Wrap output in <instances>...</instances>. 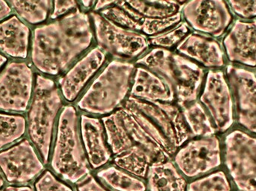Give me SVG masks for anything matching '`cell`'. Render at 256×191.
I'll list each match as a JSON object with an SVG mask.
<instances>
[{"label":"cell","mask_w":256,"mask_h":191,"mask_svg":"<svg viewBox=\"0 0 256 191\" xmlns=\"http://www.w3.org/2000/svg\"><path fill=\"white\" fill-rule=\"evenodd\" d=\"M90 15L80 8L34 30L32 59L45 74L58 76L92 44Z\"/></svg>","instance_id":"obj_1"},{"label":"cell","mask_w":256,"mask_h":191,"mask_svg":"<svg viewBox=\"0 0 256 191\" xmlns=\"http://www.w3.org/2000/svg\"><path fill=\"white\" fill-rule=\"evenodd\" d=\"M168 158L190 137L180 108L168 102H149L129 96L123 105Z\"/></svg>","instance_id":"obj_2"},{"label":"cell","mask_w":256,"mask_h":191,"mask_svg":"<svg viewBox=\"0 0 256 191\" xmlns=\"http://www.w3.org/2000/svg\"><path fill=\"white\" fill-rule=\"evenodd\" d=\"M166 84L180 108L196 102L204 72L198 64L166 49L156 48L136 61Z\"/></svg>","instance_id":"obj_3"},{"label":"cell","mask_w":256,"mask_h":191,"mask_svg":"<svg viewBox=\"0 0 256 191\" xmlns=\"http://www.w3.org/2000/svg\"><path fill=\"white\" fill-rule=\"evenodd\" d=\"M135 70V65L126 61L110 63L81 98L78 107L90 114L112 113L129 94Z\"/></svg>","instance_id":"obj_4"},{"label":"cell","mask_w":256,"mask_h":191,"mask_svg":"<svg viewBox=\"0 0 256 191\" xmlns=\"http://www.w3.org/2000/svg\"><path fill=\"white\" fill-rule=\"evenodd\" d=\"M52 167L57 174L73 183L90 175L88 159L80 133L79 116L72 105L64 107L60 114Z\"/></svg>","instance_id":"obj_5"},{"label":"cell","mask_w":256,"mask_h":191,"mask_svg":"<svg viewBox=\"0 0 256 191\" xmlns=\"http://www.w3.org/2000/svg\"><path fill=\"white\" fill-rule=\"evenodd\" d=\"M62 106V99L56 82L38 75L28 111V132L45 164L49 161L54 126Z\"/></svg>","instance_id":"obj_6"},{"label":"cell","mask_w":256,"mask_h":191,"mask_svg":"<svg viewBox=\"0 0 256 191\" xmlns=\"http://www.w3.org/2000/svg\"><path fill=\"white\" fill-rule=\"evenodd\" d=\"M226 164L238 188L256 191V138L236 130L226 138Z\"/></svg>","instance_id":"obj_7"},{"label":"cell","mask_w":256,"mask_h":191,"mask_svg":"<svg viewBox=\"0 0 256 191\" xmlns=\"http://www.w3.org/2000/svg\"><path fill=\"white\" fill-rule=\"evenodd\" d=\"M96 39L100 49L121 58H136L150 45L149 39L142 33L123 28L102 16L92 12Z\"/></svg>","instance_id":"obj_8"},{"label":"cell","mask_w":256,"mask_h":191,"mask_svg":"<svg viewBox=\"0 0 256 191\" xmlns=\"http://www.w3.org/2000/svg\"><path fill=\"white\" fill-rule=\"evenodd\" d=\"M33 71L22 62L8 64L0 75V109L24 112L32 95Z\"/></svg>","instance_id":"obj_9"},{"label":"cell","mask_w":256,"mask_h":191,"mask_svg":"<svg viewBox=\"0 0 256 191\" xmlns=\"http://www.w3.org/2000/svg\"><path fill=\"white\" fill-rule=\"evenodd\" d=\"M186 22L200 32L220 37L226 31L232 16L226 3L220 0H194L184 5Z\"/></svg>","instance_id":"obj_10"},{"label":"cell","mask_w":256,"mask_h":191,"mask_svg":"<svg viewBox=\"0 0 256 191\" xmlns=\"http://www.w3.org/2000/svg\"><path fill=\"white\" fill-rule=\"evenodd\" d=\"M176 165L189 177L208 172L221 165L220 144L216 136L192 140L176 155Z\"/></svg>","instance_id":"obj_11"},{"label":"cell","mask_w":256,"mask_h":191,"mask_svg":"<svg viewBox=\"0 0 256 191\" xmlns=\"http://www.w3.org/2000/svg\"><path fill=\"white\" fill-rule=\"evenodd\" d=\"M0 168L10 183H26L44 170V165L28 140L0 153Z\"/></svg>","instance_id":"obj_12"},{"label":"cell","mask_w":256,"mask_h":191,"mask_svg":"<svg viewBox=\"0 0 256 191\" xmlns=\"http://www.w3.org/2000/svg\"><path fill=\"white\" fill-rule=\"evenodd\" d=\"M200 99L210 111L218 131L224 132L232 127L234 123L232 97L222 72H209Z\"/></svg>","instance_id":"obj_13"},{"label":"cell","mask_w":256,"mask_h":191,"mask_svg":"<svg viewBox=\"0 0 256 191\" xmlns=\"http://www.w3.org/2000/svg\"><path fill=\"white\" fill-rule=\"evenodd\" d=\"M227 74L236 99L238 122L256 134V76L233 66L228 67Z\"/></svg>","instance_id":"obj_14"},{"label":"cell","mask_w":256,"mask_h":191,"mask_svg":"<svg viewBox=\"0 0 256 191\" xmlns=\"http://www.w3.org/2000/svg\"><path fill=\"white\" fill-rule=\"evenodd\" d=\"M106 61V52L100 47H96L76 62L60 80V88L64 99L68 102L76 100Z\"/></svg>","instance_id":"obj_15"},{"label":"cell","mask_w":256,"mask_h":191,"mask_svg":"<svg viewBox=\"0 0 256 191\" xmlns=\"http://www.w3.org/2000/svg\"><path fill=\"white\" fill-rule=\"evenodd\" d=\"M224 46L230 61L256 67V21L238 20L226 37Z\"/></svg>","instance_id":"obj_16"},{"label":"cell","mask_w":256,"mask_h":191,"mask_svg":"<svg viewBox=\"0 0 256 191\" xmlns=\"http://www.w3.org/2000/svg\"><path fill=\"white\" fill-rule=\"evenodd\" d=\"M104 123L96 117L81 115L80 135L86 153L92 166L96 168L106 165L111 159V152L106 144Z\"/></svg>","instance_id":"obj_17"},{"label":"cell","mask_w":256,"mask_h":191,"mask_svg":"<svg viewBox=\"0 0 256 191\" xmlns=\"http://www.w3.org/2000/svg\"><path fill=\"white\" fill-rule=\"evenodd\" d=\"M177 51L206 67H220L225 64L220 45L214 39L202 34H188L178 45Z\"/></svg>","instance_id":"obj_18"},{"label":"cell","mask_w":256,"mask_h":191,"mask_svg":"<svg viewBox=\"0 0 256 191\" xmlns=\"http://www.w3.org/2000/svg\"><path fill=\"white\" fill-rule=\"evenodd\" d=\"M130 96L149 102H168L176 100L164 80L156 73L144 67L136 68Z\"/></svg>","instance_id":"obj_19"},{"label":"cell","mask_w":256,"mask_h":191,"mask_svg":"<svg viewBox=\"0 0 256 191\" xmlns=\"http://www.w3.org/2000/svg\"><path fill=\"white\" fill-rule=\"evenodd\" d=\"M30 29L18 16L0 23V50L9 56L25 59L28 57Z\"/></svg>","instance_id":"obj_20"},{"label":"cell","mask_w":256,"mask_h":191,"mask_svg":"<svg viewBox=\"0 0 256 191\" xmlns=\"http://www.w3.org/2000/svg\"><path fill=\"white\" fill-rule=\"evenodd\" d=\"M147 176L150 191H186V180L170 161L152 164Z\"/></svg>","instance_id":"obj_21"},{"label":"cell","mask_w":256,"mask_h":191,"mask_svg":"<svg viewBox=\"0 0 256 191\" xmlns=\"http://www.w3.org/2000/svg\"><path fill=\"white\" fill-rule=\"evenodd\" d=\"M118 112L135 145L140 146L148 152L154 159L155 162H162L168 159L164 149L142 127L141 125L128 109L122 107L118 110Z\"/></svg>","instance_id":"obj_22"},{"label":"cell","mask_w":256,"mask_h":191,"mask_svg":"<svg viewBox=\"0 0 256 191\" xmlns=\"http://www.w3.org/2000/svg\"><path fill=\"white\" fill-rule=\"evenodd\" d=\"M103 123L108 144L114 154L118 156L135 145L123 124L118 111L104 117Z\"/></svg>","instance_id":"obj_23"},{"label":"cell","mask_w":256,"mask_h":191,"mask_svg":"<svg viewBox=\"0 0 256 191\" xmlns=\"http://www.w3.org/2000/svg\"><path fill=\"white\" fill-rule=\"evenodd\" d=\"M116 165L127 172L137 177H146L148 171L155 161L152 155L142 147L134 145L130 149L116 157Z\"/></svg>","instance_id":"obj_24"},{"label":"cell","mask_w":256,"mask_h":191,"mask_svg":"<svg viewBox=\"0 0 256 191\" xmlns=\"http://www.w3.org/2000/svg\"><path fill=\"white\" fill-rule=\"evenodd\" d=\"M128 5L143 17L166 19L182 13L186 2L178 1H128Z\"/></svg>","instance_id":"obj_25"},{"label":"cell","mask_w":256,"mask_h":191,"mask_svg":"<svg viewBox=\"0 0 256 191\" xmlns=\"http://www.w3.org/2000/svg\"><path fill=\"white\" fill-rule=\"evenodd\" d=\"M185 122L192 136H214L216 129L212 124L210 117L208 115L202 105L198 102H194L182 108Z\"/></svg>","instance_id":"obj_26"},{"label":"cell","mask_w":256,"mask_h":191,"mask_svg":"<svg viewBox=\"0 0 256 191\" xmlns=\"http://www.w3.org/2000/svg\"><path fill=\"white\" fill-rule=\"evenodd\" d=\"M10 3L20 17L32 25L46 20L52 5V1L49 0L10 1Z\"/></svg>","instance_id":"obj_27"},{"label":"cell","mask_w":256,"mask_h":191,"mask_svg":"<svg viewBox=\"0 0 256 191\" xmlns=\"http://www.w3.org/2000/svg\"><path fill=\"white\" fill-rule=\"evenodd\" d=\"M108 185L120 191H146V186L142 180L135 178L116 167L102 170L98 174Z\"/></svg>","instance_id":"obj_28"},{"label":"cell","mask_w":256,"mask_h":191,"mask_svg":"<svg viewBox=\"0 0 256 191\" xmlns=\"http://www.w3.org/2000/svg\"><path fill=\"white\" fill-rule=\"evenodd\" d=\"M26 130V120L22 115L0 113V149L18 141Z\"/></svg>","instance_id":"obj_29"},{"label":"cell","mask_w":256,"mask_h":191,"mask_svg":"<svg viewBox=\"0 0 256 191\" xmlns=\"http://www.w3.org/2000/svg\"><path fill=\"white\" fill-rule=\"evenodd\" d=\"M190 31V28L186 22H180L172 29L150 37L149 42L153 46L167 49L179 44L189 34Z\"/></svg>","instance_id":"obj_30"},{"label":"cell","mask_w":256,"mask_h":191,"mask_svg":"<svg viewBox=\"0 0 256 191\" xmlns=\"http://www.w3.org/2000/svg\"><path fill=\"white\" fill-rule=\"evenodd\" d=\"M231 185L224 171H218L192 182L189 191H231Z\"/></svg>","instance_id":"obj_31"},{"label":"cell","mask_w":256,"mask_h":191,"mask_svg":"<svg viewBox=\"0 0 256 191\" xmlns=\"http://www.w3.org/2000/svg\"><path fill=\"white\" fill-rule=\"evenodd\" d=\"M36 187L37 191H73L69 186L57 180L49 171H46L38 180Z\"/></svg>","instance_id":"obj_32"},{"label":"cell","mask_w":256,"mask_h":191,"mask_svg":"<svg viewBox=\"0 0 256 191\" xmlns=\"http://www.w3.org/2000/svg\"><path fill=\"white\" fill-rule=\"evenodd\" d=\"M228 3L233 10L242 17H256V1H230Z\"/></svg>","instance_id":"obj_33"},{"label":"cell","mask_w":256,"mask_h":191,"mask_svg":"<svg viewBox=\"0 0 256 191\" xmlns=\"http://www.w3.org/2000/svg\"><path fill=\"white\" fill-rule=\"evenodd\" d=\"M54 9L51 14L52 19H57L68 12L79 8L78 2L76 1H54Z\"/></svg>","instance_id":"obj_34"},{"label":"cell","mask_w":256,"mask_h":191,"mask_svg":"<svg viewBox=\"0 0 256 191\" xmlns=\"http://www.w3.org/2000/svg\"><path fill=\"white\" fill-rule=\"evenodd\" d=\"M79 191H108L104 188L102 187L94 177L88 175L86 181H84L82 184L80 185L78 187Z\"/></svg>","instance_id":"obj_35"},{"label":"cell","mask_w":256,"mask_h":191,"mask_svg":"<svg viewBox=\"0 0 256 191\" xmlns=\"http://www.w3.org/2000/svg\"><path fill=\"white\" fill-rule=\"evenodd\" d=\"M116 1H98L94 4V12L102 11L111 6L115 5Z\"/></svg>","instance_id":"obj_36"},{"label":"cell","mask_w":256,"mask_h":191,"mask_svg":"<svg viewBox=\"0 0 256 191\" xmlns=\"http://www.w3.org/2000/svg\"><path fill=\"white\" fill-rule=\"evenodd\" d=\"M10 13H12V7H10L8 3L0 0V20L10 15Z\"/></svg>","instance_id":"obj_37"},{"label":"cell","mask_w":256,"mask_h":191,"mask_svg":"<svg viewBox=\"0 0 256 191\" xmlns=\"http://www.w3.org/2000/svg\"><path fill=\"white\" fill-rule=\"evenodd\" d=\"M4 191H34L31 187L28 186H21V187H15V186H8Z\"/></svg>","instance_id":"obj_38"},{"label":"cell","mask_w":256,"mask_h":191,"mask_svg":"<svg viewBox=\"0 0 256 191\" xmlns=\"http://www.w3.org/2000/svg\"><path fill=\"white\" fill-rule=\"evenodd\" d=\"M96 1H80V4H82V6H84L86 9H90L92 7H94V4H96Z\"/></svg>","instance_id":"obj_39"},{"label":"cell","mask_w":256,"mask_h":191,"mask_svg":"<svg viewBox=\"0 0 256 191\" xmlns=\"http://www.w3.org/2000/svg\"><path fill=\"white\" fill-rule=\"evenodd\" d=\"M7 58L4 57V55H1V54H0V68L2 67L3 64H4L6 62H7Z\"/></svg>","instance_id":"obj_40"},{"label":"cell","mask_w":256,"mask_h":191,"mask_svg":"<svg viewBox=\"0 0 256 191\" xmlns=\"http://www.w3.org/2000/svg\"><path fill=\"white\" fill-rule=\"evenodd\" d=\"M4 180H3V179L2 178L1 176H0V190H1L2 188L4 186Z\"/></svg>","instance_id":"obj_41"}]
</instances>
